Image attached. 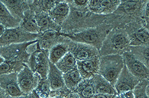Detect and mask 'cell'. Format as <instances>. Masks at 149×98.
Returning <instances> with one entry per match:
<instances>
[{
    "instance_id": "4fadbf2b",
    "label": "cell",
    "mask_w": 149,
    "mask_h": 98,
    "mask_svg": "<svg viewBox=\"0 0 149 98\" xmlns=\"http://www.w3.org/2000/svg\"><path fill=\"white\" fill-rule=\"evenodd\" d=\"M67 37L61 36L60 32L49 30L39 33L38 43L41 50H49L59 43L65 42Z\"/></svg>"
},
{
    "instance_id": "ffe728a7",
    "label": "cell",
    "mask_w": 149,
    "mask_h": 98,
    "mask_svg": "<svg viewBox=\"0 0 149 98\" xmlns=\"http://www.w3.org/2000/svg\"><path fill=\"white\" fill-rule=\"evenodd\" d=\"M21 21L15 18L5 4L0 1V23L6 29H9L20 26Z\"/></svg>"
},
{
    "instance_id": "6da1fadb",
    "label": "cell",
    "mask_w": 149,
    "mask_h": 98,
    "mask_svg": "<svg viewBox=\"0 0 149 98\" xmlns=\"http://www.w3.org/2000/svg\"><path fill=\"white\" fill-rule=\"evenodd\" d=\"M69 5L70 7L69 15L61 26V32L62 33L71 34L72 31H73L72 34H74L79 32V29H83V30H85V22L88 28H89L88 26L89 24L92 28L105 22L107 15H98L92 13L89 10L87 7L80 8L69 4Z\"/></svg>"
},
{
    "instance_id": "74e56055",
    "label": "cell",
    "mask_w": 149,
    "mask_h": 98,
    "mask_svg": "<svg viewBox=\"0 0 149 98\" xmlns=\"http://www.w3.org/2000/svg\"><path fill=\"white\" fill-rule=\"evenodd\" d=\"M119 98H134L132 91L125 92L118 94Z\"/></svg>"
},
{
    "instance_id": "e0dca14e",
    "label": "cell",
    "mask_w": 149,
    "mask_h": 98,
    "mask_svg": "<svg viewBox=\"0 0 149 98\" xmlns=\"http://www.w3.org/2000/svg\"><path fill=\"white\" fill-rule=\"evenodd\" d=\"M91 78L95 94L110 95L118 94L114 86L100 74H97Z\"/></svg>"
},
{
    "instance_id": "e575fe53",
    "label": "cell",
    "mask_w": 149,
    "mask_h": 98,
    "mask_svg": "<svg viewBox=\"0 0 149 98\" xmlns=\"http://www.w3.org/2000/svg\"><path fill=\"white\" fill-rule=\"evenodd\" d=\"M66 1L74 7L77 8H85L88 6V1L84 0H77V1Z\"/></svg>"
},
{
    "instance_id": "277c9868",
    "label": "cell",
    "mask_w": 149,
    "mask_h": 98,
    "mask_svg": "<svg viewBox=\"0 0 149 98\" xmlns=\"http://www.w3.org/2000/svg\"><path fill=\"white\" fill-rule=\"evenodd\" d=\"M124 66V62L122 55L112 54L100 56L97 74L114 86Z\"/></svg>"
},
{
    "instance_id": "f1b7e54d",
    "label": "cell",
    "mask_w": 149,
    "mask_h": 98,
    "mask_svg": "<svg viewBox=\"0 0 149 98\" xmlns=\"http://www.w3.org/2000/svg\"><path fill=\"white\" fill-rule=\"evenodd\" d=\"M118 0H103L100 1L98 15H110L115 12L121 3Z\"/></svg>"
},
{
    "instance_id": "cb8c5ba5",
    "label": "cell",
    "mask_w": 149,
    "mask_h": 98,
    "mask_svg": "<svg viewBox=\"0 0 149 98\" xmlns=\"http://www.w3.org/2000/svg\"><path fill=\"white\" fill-rule=\"evenodd\" d=\"M69 39V38H67L65 42L57 44L49 50V58L51 63L56 64L68 52V41Z\"/></svg>"
},
{
    "instance_id": "836d02e7",
    "label": "cell",
    "mask_w": 149,
    "mask_h": 98,
    "mask_svg": "<svg viewBox=\"0 0 149 98\" xmlns=\"http://www.w3.org/2000/svg\"><path fill=\"white\" fill-rule=\"evenodd\" d=\"M100 1H101V0H99V1H97V0L88 1V6H87L88 9L92 13L98 14Z\"/></svg>"
},
{
    "instance_id": "4dcf8cb0",
    "label": "cell",
    "mask_w": 149,
    "mask_h": 98,
    "mask_svg": "<svg viewBox=\"0 0 149 98\" xmlns=\"http://www.w3.org/2000/svg\"><path fill=\"white\" fill-rule=\"evenodd\" d=\"M35 90L40 98H49V94L51 90L47 78L42 79L40 78Z\"/></svg>"
},
{
    "instance_id": "f35d334b",
    "label": "cell",
    "mask_w": 149,
    "mask_h": 98,
    "mask_svg": "<svg viewBox=\"0 0 149 98\" xmlns=\"http://www.w3.org/2000/svg\"><path fill=\"white\" fill-rule=\"evenodd\" d=\"M7 94L5 91L0 86V98H6Z\"/></svg>"
},
{
    "instance_id": "d590c367",
    "label": "cell",
    "mask_w": 149,
    "mask_h": 98,
    "mask_svg": "<svg viewBox=\"0 0 149 98\" xmlns=\"http://www.w3.org/2000/svg\"><path fill=\"white\" fill-rule=\"evenodd\" d=\"M6 98H40V97L34 89L28 94H25V95L16 97H11L9 95H7Z\"/></svg>"
},
{
    "instance_id": "d6a6232c",
    "label": "cell",
    "mask_w": 149,
    "mask_h": 98,
    "mask_svg": "<svg viewBox=\"0 0 149 98\" xmlns=\"http://www.w3.org/2000/svg\"><path fill=\"white\" fill-rule=\"evenodd\" d=\"M149 1H147L145 4L143 14H142V19L144 27L149 29Z\"/></svg>"
},
{
    "instance_id": "603a6c76",
    "label": "cell",
    "mask_w": 149,
    "mask_h": 98,
    "mask_svg": "<svg viewBox=\"0 0 149 98\" xmlns=\"http://www.w3.org/2000/svg\"><path fill=\"white\" fill-rule=\"evenodd\" d=\"M80 98H92L95 94L91 78L83 79L73 91Z\"/></svg>"
},
{
    "instance_id": "7a4b0ae2",
    "label": "cell",
    "mask_w": 149,
    "mask_h": 98,
    "mask_svg": "<svg viewBox=\"0 0 149 98\" xmlns=\"http://www.w3.org/2000/svg\"><path fill=\"white\" fill-rule=\"evenodd\" d=\"M114 27L111 24L104 23L95 27L88 28L74 34L61 32V36L71 41L91 46L100 51L103 42Z\"/></svg>"
},
{
    "instance_id": "4316f807",
    "label": "cell",
    "mask_w": 149,
    "mask_h": 98,
    "mask_svg": "<svg viewBox=\"0 0 149 98\" xmlns=\"http://www.w3.org/2000/svg\"><path fill=\"white\" fill-rule=\"evenodd\" d=\"M77 61L74 56L68 52L55 65L63 73H65L77 66Z\"/></svg>"
},
{
    "instance_id": "ba28073f",
    "label": "cell",
    "mask_w": 149,
    "mask_h": 98,
    "mask_svg": "<svg viewBox=\"0 0 149 98\" xmlns=\"http://www.w3.org/2000/svg\"><path fill=\"white\" fill-rule=\"evenodd\" d=\"M40 76L30 69L27 64H23L22 69L17 75L18 84L24 94H28L34 90L40 80Z\"/></svg>"
},
{
    "instance_id": "484cf974",
    "label": "cell",
    "mask_w": 149,
    "mask_h": 98,
    "mask_svg": "<svg viewBox=\"0 0 149 98\" xmlns=\"http://www.w3.org/2000/svg\"><path fill=\"white\" fill-rule=\"evenodd\" d=\"M34 14L30 10L25 12V17L21 22L20 27L25 31L32 34H39L40 29L34 18Z\"/></svg>"
},
{
    "instance_id": "5bb4252c",
    "label": "cell",
    "mask_w": 149,
    "mask_h": 98,
    "mask_svg": "<svg viewBox=\"0 0 149 98\" xmlns=\"http://www.w3.org/2000/svg\"><path fill=\"white\" fill-rule=\"evenodd\" d=\"M100 57L97 56L83 61L77 60V67L83 79L91 78L97 74Z\"/></svg>"
},
{
    "instance_id": "7402d4cb",
    "label": "cell",
    "mask_w": 149,
    "mask_h": 98,
    "mask_svg": "<svg viewBox=\"0 0 149 98\" xmlns=\"http://www.w3.org/2000/svg\"><path fill=\"white\" fill-rule=\"evenodd\" d=\"M149 46H129L126 48L125 51L129 52L135 58L143 63L146 67L149 68Z\"/></svg>"
},
{
    "instance_id": "2e32d148",
    "label": "cell",
    "mask_w": 149,
    "mask_h": 98,
    "mask_svg": "<svg viewBox=\"0 0 149 98\" xmlns=\"http://www.w3.org/2000/svg\"><path fill=\"white\" fill-rule=\"evenodd\" d=\"M7 7L12 15L15 18L22 20L25 12L29 10V1L21 0L1 1Z\"/></svg>"
},
{
    "instance_id": "30bf717a",
    "label": "cell",
    "mask_w": 149,
    "mask_h": 98,
    "mask_svg": "<svg viewBox=\"0 0 149 98\" xmlns=\"http://www.w3.org/2000/svg\"><path fill=\"white\" fill-rule=\"evenodd\" d=\"M122 55L125 65L132 74L140 80H149V68L135 58L129 52L125 51Z\"/></svg>"
},
{
    "instance_id": "3957f363",
    "label": "cell",
    "mask_w": 149,
    "mask_h": 98,
    "mask_svg": "<svg viewBox=\"0 0 149 98\" xmlns=\"http://www.w3.org/2000/svg\"><path fill=\"white\" fill-rule=\"evenodd\" d=\"M130 42L129 34L125 30L119 27H114L103 42L99 51L100 56L122 55L130 46Z\"/></svg>"
},
{
    "instance_id": "9c48e42d",
    "label": "cell",
    "mask_w": 149,
    "mask_h": 98,
    "mask_svg": "<svg viewBox=\"0 0 149 98\" xmlns=\"http://www.w3.org/2000/svg\"><path fill=\"white\" fill-rule=\"evenodd\" d=\"M68 49L77 61H83L100 56L99 51L95 47L88 45L77 43L69 39Z\"/></svg>"
},
{
    "instance_id": "f546056e",
    "label": "cell",
    "mask_w": 149,
    "mask_h": 98,
    "mask_svg": "<svg viewBox=\"0 0 149 98\" xmlns=\"http://www.w3.org/2000/svg\"><path fill=\"white\" fill-rule=\"evenodd\" d=\"M149 80H142L133 89L134 98H149Z\"/></svg>"
},
{
    "instance_id": "83f0119b",
    "label": "cell",
    "mask_w": 149,
    "mask_h": 98,
    "mask_svg": "<svg viewBox=\"0 0 149 98\" xmlns=\"http://www.w3.org/2000/svg\"><path fill=\"white\" fill-rule=\"evenodd\" d=\"M24 63H25L22 60H5L3 63L0 64V75L19 72L23 67Z\"/></svg>"
},
{
    "instance_id": "8d00e7d4",
    "label": "cell",
    "mask_w": 149,
    "mask_h": 98,
    "mask_svg": "<svg viewBox=\"0 0 149 98\" xmlns=\"http://www.w3.org/2000/svg\"><path fill=\"white\" fill-rule=\"evenodd\" d=\"M92 98H119V95L114 94V95H110V94H95Z\"/></svg>"
},
{
    "instance_id": "9a60e30c",
    "label": "cell",
    "mask_w": 149,
    "mask_h": 98,
    "mask_svg": "<svg viewBox=\"0 0 149 98\" xmlns=\"http://www.w3.org/2000/svg\"><path fill=\"white\" fill-rule=\"evenodd\" d=\"M70 11V7L66 1H60L48 14L55 23L61 27L68 18Z\"/></svg>"
},
{
    "instance_id": "52a82bcc",
    "label": "cell",
    "mask_w": 149,
    "mask_h": 98,
    "mask_svg": "<svg viewBox=\"0 0 149 98\" xmlns=\"http://www.w3.org/2000/svg\"><path fill=\"white\" fill-rule=\"evenodd\" d=\"M39 34H32L23 30L20 26L6 29L0 37V47L13 44L22 43L38 39Z\"/></svg>"
},
{
    "instance_id": "d6986e66",
    "label": "cell",
    "mask_w": 149,
    "mask_h": 98,
    "mask_svg": "<svg viewBox=\"0 0 149 98\" xmlns=\"http://www.w3.org/2000/svg\"><path fill=\"white\" fill-rule=\"evenodd\" d=\"M34 18L40 29V32L49 30H53L61 32V26L55 23L51 20L47 13L42 12L36 14Z\"/></svg>"
},
{
    "instance_id": "8992f818",
    "label": "cell",
    "mask_w": 149,
    "mask_h": 98,
    "mask_svg": "<svg viewBox=\"0 0 149 98\" xmlns=\"http://www.w3.org/2000/svg\"><path fill=\"white\" fill-rule=\"evenodd\" d=\"M37 42L36 50L30 55L27 64L41 78L47 79L49 67V50H41Z\"/></svg>"
},
{
    "instance_id": "8fae6325",
    "label": "cell",
    "mask_w": 149,
    "mask_h": 98,
    "mask_svg": "<svg viewBox=\"0 0 149 98\" xmlns=\"http://www.w3.org/2000/svg\"><path fill=\"white\" fill-rule=\"evenodd\" d=\"M140 80L129 72L124 64L123 68L114 87L117 93L120 94L133 91Z\"/></svg>"
},
{
    "instance_id": "ab89813d",
    "label": "cell",
    "mask_w": 149,
    "mask_h": 98,
    "mask_svg": "<svg viewBox=\"0 0 149 98\" xmlns=\"http://www.w3.org/2000/svg\"><path fill=\"white\" fill-rule=\"evenodd\" d=\"M6 28L4 25L0 23V37L3 35L6 30Z\"/></svg>"
},
{
    "instance_id": "5b68a950",
    "label": "cell",
    "mask_w": 149,
    "mask_h": 98,
    "mask_svg": "<svg viewBox=\"0 0 149 98\" xmlns=\"http://www.w3.org/2000/svg\"><path fill=\"white\" fill-rule=\"evenodd\" d=\"M37 42L38 39L22 43L13 44L0 47V56L5 60H22L27 64L30 55L36 50H28L29 47Z\"/></svg>"
},
{
    "instance_id": "7c38bea8",
    "label": "cell",
    "mask_w": 149,
    "mask_h": 98,
    "mask_svg": "<svg viewBox=\"0 0 149 98\" xmlns=\"http://www.w3.org/2000/svg\"><path fill=\"white\" fill-rule=\"evenodd\" d=\"M18 73L0 75V86L8 95L13 97L25 95L19 87L17 79Z\"/></svg>"
},
{
    "instance_id": "d4e9b609",
    "label": "cell",
    "mask_w": 149,
    "mask_h": 98,
    "mask_svg": "<svg viewBox=\"0 0 149 98\" xmlns=\"http://www.w3.org/2000/svg\"><path fill=\"white\" fill-rule=\"evenodd\" d=\"M63 76L65 86L72 92L76 88L83 80L77 66L70 71L63 73Z\"/></svg>"
},
{
    "instance_id": "1f68e13d",
    "label": "cell",
    "mask_w": 149,
    "mask_h": 98,
    "mask_svg": "<svg viewBox=\"0 0 149 98\" xmlns=\"http://www.w3.org/2000/svg\"><path fill=\"white\" fill-rule=\"evenodd\" d=\"M71 90L66 86L61 89L51 90L49 94V98H57L60 97H66L72 92Z\"/></svg>"
},
{
    "instance_id": "44dd1931",
    "label": "cell",
    "mask_w": 149,
    "mask_h": 98,
    "mask_svg": "<svg viewBox=\"0 0 149 98\" xmlns=\"http://www.w3.org/2000/svg\"><path fill=\"white\" fill-rule=\"evenodd\" d=\"M129 36L130 40V46H149V29L143 26Z\"/></svg>"
},
{
    "instance_id": "ac0fdd59",
    "label": "cell",
    "mask_w": 149,
    "mask_h": 98,
    "mask_svg": "<svg viewBox=\"0 0 149 98\" xmlns=\"http://www.w3.org/2000/svg\"><path fill=\"white\" fill-rule=\"evenodd\" d=\"M49 70L47 78L51 90L61 89L65 87L63 80V73L58 69L56 66L49 61Z\"/></svg>"
},
{
    "instance_id": "60d3db41",
    "label": "cell",
    "mask_w": 149,
    "mask_h": 98,
    "mask_svg": "<svg viewBox=\"0 0 149 98\" xmlns=\"http://www.w3.org/2000/svg\"><path fill=\"white\" fill-rule=\"evenodd\" d=\"M5 60L1 56H0V64L5 61Z\"/></svg>"
}]
</instances>
